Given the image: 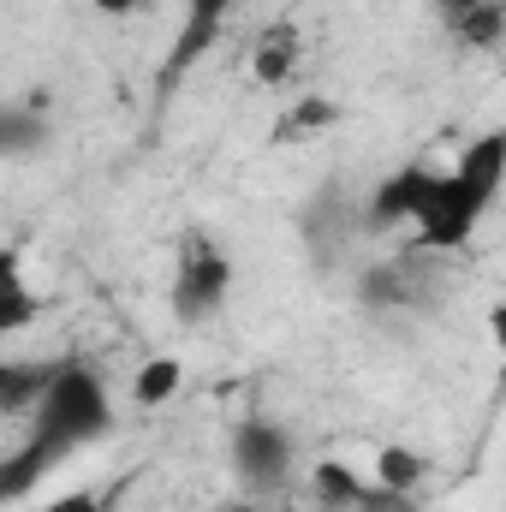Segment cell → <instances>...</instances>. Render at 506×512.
I'll return each instance as SVG.
<instances>
[{"label":"cell","mask_w":506,"mask_h":512,"mask_svg":"<svg viewBox=\"0 0 506 512\" xmlns=\"http://www.w3.org/2000/svg\"><path fill=\"white\" fill-rule=\"evenodd\" d=\"M114 429V393L102 382V370L66 358L60 376L48 382V393L30 405V441L48 453V459H72L84 447H96L102 435Z\"/></svg>","instance_id":"obj_2"},{"label":"cell","mask_w":506,"mask_h":512,"mask_svg":"<svg viewBox=\"0 0 506 512\" xmlns=\"http://www.w3.org/2000/svg\"><path fill=\"white\" fill-rule=\"evenodd\" d=\"M292 459H298V447H292L286 423H274V417H239L233 423V471L245 489H256V495L286 489Z\"/></svg>","instance_id":"obj_4"},{"label":"cell","mask_w":506,"mask_h":512,"mask_svg":"<svg viewBox=\"0 0 506 512\" xmlns=\"http://www.w3.org/2000/svg\"><path fill=\"white\" fill-rule=\"evenodd\" d=\"M36 316H42V292L30 286L24 251H18V245H0V346L18 340Z\"/></svg>","instance_id":"obj_6"},{"label":"cell","mask_w":506,"mask_h":512,"mask_svg":"<svg viewBox=\"0 0 506 512\" xmlns=\"http://www.w3.org/2000/svg\"><path fill=\"white\" fill-rule=\"evenodd\" d=\"M501 0H477V12L459 24V42H471V48H495L501 42Z\"/></svg>","instance_id":"obj_15"},{"label":"cell","mask_w":506,"mask_h":512,"mask_svg":"<svg viewBox=\"0 0 506 512\" xmlns=\"http://www.w3.org/2000/svg\"><path fill=\"white\" fill-rule=\"evenodd\" d=\"M506 185V131H483L459 167H441L435 173V191L423 203V215L411 221V245L417 251H465L477 239V227L489 221V209L501 203Z\"/></svg>","instance_id":"obj_1"},{"label":"cell","mask_w":506,"mask_h":512,"mask_svg":"<svg viewBox=\"0 0 506 512\" xmlns=\"http://www.w3.org/2000/svg\"><path fill=\"white\" fill-rule=\"evenodd\" d=\"M310 489L328 512H358V495H364V477L346 465V459H316L310 471Z\"/></svg>","instance_id":"obj_13"},{"label":"cell","mask_w":506,"mask_h":512,"mask_svg":"<svg viewBox=\"0 0 506 512\" xmlns=\"http://www.w3.org/2000/svg\"><path fill=\"white\" fill-rule=\"evenodd\" d=\"M66 358H0V417H30Z\"/></svg>","instance_id":"obj_8"},{"label":"cell","mask_w":506,"mask_h":512,"mask_svg":"<svg viewBox=\"0 0 506 512\" xmlns=\"http://www.w3.org/2000/svg\"><path fill=\"white\" fill-rule=\"evenodd\" d=\"M96 6H102L108 18H126V12H137V0H96Z\"/></svg>","instance_id":"obj_19"},{"label":"cell","mask_w":506,"mask_h":512,"mask_svg":"<svg viewBox=\"0 0 506 512\" xmlns=\"http://www.w3.org/2000/svg\"><path fill=\"white\" fill-rule=\"evenodd\" d=\"M60 471V459H48L30 435L12 447V453H0V507H18V501H30L48 477Z\"/></svg>","instance_id":"obj_9"},{"label":"cell","mask_w":506,"mask_h":512,"mask_svg":"<svg viewBox=\"0 0 506 512\" xmlns=\"http://www.w3.org/2000/svg\"><path fill=\"white\" fill-rule=\"evenodd\" d=\"M179 387H185V364H179L173 352H155V358H143L137 376H131V405H137V411H161Z\"/></svg>","instance_id":"obj_10"},{"label":"cell","mask_w":506,"mask_h":512,"mask_svg":"<svg viewBox=\"0 0 506 512\" xmlns=\"http://www.w3.org/2000/svg\"><path fill=\"white\" fill-rule=\"evenodd\" d=\"M358 292H364V304H376V310H387V304H405V286H399V274H393V268H370Z\"/></svg>","instance_id":"obj_16"},{"label":"cell","mask_w":506,"mask_h":512,"mask_svg":"<svg viewBox=\"0 0 506 512\" xmlns=\"http://www.w3.org/2000/svg\"><path fill=\"white\" fill-rule=\"evenodd\" d=\"M36 512H114V501L102 489H78V495H54L48 507H36Z\"/></svg>","instance_id":"obj_18"},{"label":"cell","mask_w":506,"mask_h":512,"mask_svg":"<svg viewBox=\"0 0 506 512\" xmlns=\"http://www.w3.org/2000/svg\"><path fill=\"white\" fill-rule=\"evenodd\" d=\"M435 173H441V167H423V161L393 167L376 185V197H370V227H411V221L423 215L429 191H435Z\"/></svg>","instance_id":"obj_5"},{"label":"cell","mask_w":506,"mask_h":512,"mask_svg":"<svg viewBox=\"0 0 506 512\" xmlns=\"http://www.w3.org/2000/svg\"><path fill=\"white\" fill-rule=\"evenodd\" d=\"M48 143V120L30 102H0V161H24Z\"/></svg>","instance_id":"obj_11"},{"label":"cell","mask_w":506,"mask_h":512,"mask_svg":"<svg viewBox=\"0 0 506 512\" xmlns=\"http://www.w3.org/2000/svg\"><path fill=\"white\" fill-rule=\"evenodd\" d=\"M322 126H334V102L310 96V102H298V108H292V120L280 126V137H292V131H322Z\"/></svg>","instance_id":"obj_17"},{"label":"cell","mask_w":506,"mask_h":512,"mask_svg":"<svg viewBox=\"0 0 506 512\" xmlns=\"http://www.w3.org/2000/svg\"><path fill=\"white\" fill-rule=\"evenodd\" d=\"M233 6H245V0H185V30H179V42H173V54H167V84H179V78L197 66V54L215 42L221 18H227Z\"/></svg>","instance_id":"obj_7"},{"label":"cell","mask_w":506,"mask_h":512,"mask_svg":"<svg viewBox=\"0 0 506 512\" xmlns=\"http://www.w3.org/2000/svg\"><path fill=\"white\" fill-rule=\"evenodd\" d=\"M292 60H298V30L292 24H274V36H262L251 54V78L256 84H280L286 72H292Z\"/></svg>","instance_id":"obj_14"},{"label":"cell","mask_w":506,"mask_h":512,"mask_svg":"<svg viewBox=\"0 0 506 512\" xmlns=\"http://www.w3.org/2000/svg\"><path fill=\"white\" fill-rule=\"evenodd\" d=\"M167 298H173V316L185 328L215 322L227 310V298H233V256H227V245L209 239V233H185L179 239V256H173Z\"/></svg>","instance_id":"obj_3"},{"label":"cell","mask_w":506,"mask_h":512,"mask_svg":"<svg viewBox=\"0 0 506 512\" xmlns=\"http://www.w3.org/2000/svg\"><path fill=\"white\" fill-rule=\"evenodd\" d=\"M423 477H429V459L423 453H411L399 441H381L376 447V477H370L376 489H387V495H417Z\"/></svg>","instance_id":"obj_12"}]
</instances>
